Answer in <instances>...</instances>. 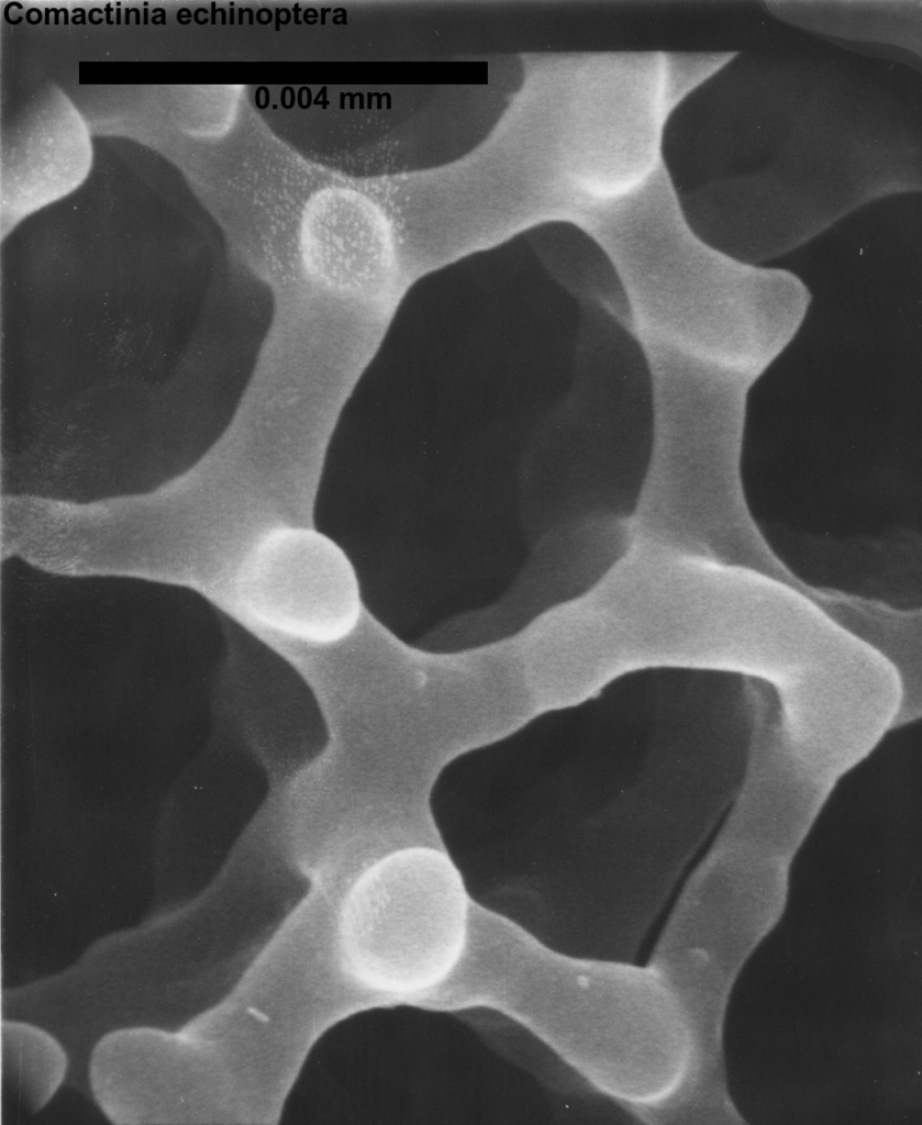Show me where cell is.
Here are the masks:
<instances>
[{
  "label": "cell",
  "mask_w": 922,
  "mask_h": 1125,
  "mask_svg": "<svg viewBox=\"0 0 922 1125\" xmlns=\"http://www.w3.org/2000/svg\"><path fill=\"white\" fill-rule=\"evenodd\" d=\"M467 887L446 853L397 850L349 891L342 940L347 966L365 984L392 992L436 982L463 946Z\"/></svg>",
  "instance_id": "cell-1"
},
{
  "label": "cell",
  "mask_w": 922,
  "mask_h": 1125,
  "mask_svg": "<svg viewBox=\"0 0 922 1125\" xmlns=\"http://www.w3.org/2000/svg\"><path fill=\"white\" fill-rule=\"evenodd\" d=\"M244 592L256 628L312 645L347 637L366 609L355 564L316 526L280 528L256 544Z\"/></svg>",
  "instance_id": "cell-2"
},
{
  "label": "cell",
  "mask_w": 922,
  "mask_h": 1125,
  "mask_svg": "<svg viewBox=\"0 0 922 1125\" xmlns=\"http://www.w3.org/2000/svg\"><path fill=\"white\" fill-rule=\"evenodd\" d=\"M632 542L627 515H590L541 532L519 573L493 603L455 615L426 635L457 650L510 636L543 613L587 592Z\"/></svg>",
  "instance_id": "cell-3"
},
{
  "label": "cell",
  "mask_w": 922,
  "mask_h": 1125,
  "mask_svg": "<svg viewBox=\"0 0 922 1125\" xmlns=\"http://www.w3.org/2000/svg\"><path fill=\"white\" fill-rule=\"evenodd\" d=\"M749 734L741 793L722 838L792 860L838 781L803 764L787 743L773 689L746 683Z\"/></svg>",
  "instance_id": "cell-4"
}]
</instances>
